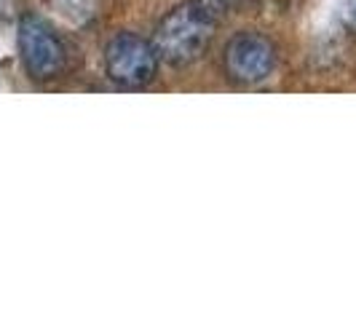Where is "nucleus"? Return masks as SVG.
<instances>
[{
	"mask_svg": "<svg viewBox=\"0 0 356 321\" xmlns=\"http://www.w3.org/2000/svg\"><path fill=\"white\" fill-rule=\"evenodd\" d=\"M0 17L3 19L19 17V0H0Z\"/></svg>",
	"mask_w": 356,
	"mask_h": 321,
	"instance_id": "6",
	"label": "nucleus"
},
{
	"mask_svg": "<svg viewBox=\"0 0 356 321\" xmlns=\"http://www.w3.org/2000/svg\"><path fill=\"white\" fill-rule=\"evenodd\" d=\"M19 56L27 75L38 81V83H49L56 81L65 65H67V54H65V43L59 40V35L51 30L49 22H43L40 17H22L19 19Z\"/></svg>",
	"mask_w": 356,
	"mask_h": 321,
	"instance_id": "3",
	"label": "nucleus"
},
{
	"mask_svg": "<svg viewBox=\"0 0 356 321\" xmlns=\"http://www.w3.org/2000/svg\"><path fill=\"white\" fill-rule=\"evenodd\" d=\"M276 67V46L260 33H238L225 46V70L236 83H263Z\"/></svg>",
	"mask_w": 356,
	"mask_h": 321,
	"instance_id": "4",
	"label": "nucleus"
},
{
	"mask_svg": "<svg viewBox=\"0 0 356 321\" xmlns=\"http://www.w3.org/2000/svg\"><path fill=\"white\" fill-rule=\"evenodd\" d=\"M161 56L153 40L134 35V33H118L105 49V70L107 78L124 89H145L159 75Z\"/></svg>",
	"mask_w": 356,
	"mask_h": 321,
	"instance_id": "2",
	"label": "nucleus"
},
{
	"mask_svg": "<svg viewBox=\"0 0 356 321\" xmlns=\"http://www.w3.org/2000/svg\"><path fill=\"white\" fill-rule=\"evenodd\" d=\"M217 14L204 0H185L159 22L153 46L163 62L182 67L201 59L217 30Z\"/></svg>",
	"mask_w": 356,
	"mask_h": 321,
	"instance_id": "1",
	"label": "nucleus"
},
{
	"mask_svg": "<svg viewBox=\"0 0 356 321\" xmlns=\"http://www.w3.org/2000/svg\"><path fill=\"white\" fill-rule=\"evenodd\" d=\"M338 22L356 35V0H340L338 3Z\"/></svg>",
	"mask_w": 356,
	"mask_h": 321,
	"instance_id": "5",
	"label": "nucleus"
},
{
	"mask_svg": "<svg viewBox=\"0 0 356 321\" xmlns=\"http://www.w3.org/2000/svg\"><path fill=\"white\" fill-rule=\"evenodd\" d=\"M204 3H207V6L212 8L214 14L220 17V14H225V11H231V8H233V3H236V0H204Z\"/></svg>",
	"mask_w": 356,
	"mask_h": 321,
	"instance_id": "7",
	"label": "nucleus"
}]
</instances>
